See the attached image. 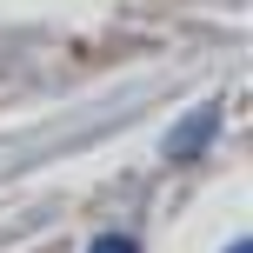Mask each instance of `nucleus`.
I'll use <instances>...</instances> for the list:
<instances>
[{"instance_id": "1", "label": "nucleus", "mask_w": 253, "mask_h": 253, "mask_svg": "<svg viewBox=\"0 0 253 253\" xmlns=\"http://www.w3.org/2000/svg\"><path fill=\"white\" fill-rule=\"evenodd\" d=\"M213 133H220V107L207 100V107H193V114L167 133V160H193V153H207V147H213Z\"/></svg>"}, {"instance_id": "3", "label": "nucleus", "mask_w": 253, "mask_h": 253, "mask_svg": "<svg viewBox=\"0 0 253 253\" xmlns=\"http://www.w3.org/2000/svg\"><path fill=\"white\" fill-rule=\"evenodd\" d=\"M227 253H253V240H233V247H227Z\"/></svg>"}, {"instance_id": "2", "label": "nucleus", "mask_w": 253, "mask_h": 253, "mask_svg": "<svg viewBox=\"0 0 253 253\" xmlns=\"http://www.w3.org/2000/svg\"><path fill=\"white\" fill-rule=\"evenodd\" d=\"M87 253H140V247H133V240H126V233H100V240H93Z\"/></svg>"}]
</instances>
